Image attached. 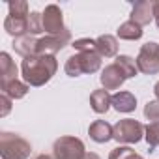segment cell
I'll use <instances>...</instances> for the list:
<instances>
[{
  "instance_id": "6da1fadb",
  "label": "cell",
  "mask_w": 159,
  "mask_h": 159,
  "mask_svg": "<svg viewBox=\"0 0 159 159\" xmlns=\"http://www.w3.org/2000/svg\"><path fill=\"white\" fill-rule=\"evenodd\" d=\"M58 64L54 60V56L49 54H34L23 60L21 71H23V79L28 86H43L45 83L51 81V77L54 75Z\"/></svg>"
},
{
  "instance_id": "7a4b0ae2",
  "label": "cell",
  "mask_w": 159,
  "mask_h": 159,
  "mask_svg": "<svg viewBox=\"0 0 159 159\" xmlns=\"http://www.w3.org/2000/svg\"><path fill=\"white\" fill-rule=\"evenodd\" d=\"M101 67V56L98 51L94 52H79L75 56H69L64 69L69 77H79L83 73H96Z\"/></svg>"
},
{
  "instance_id": "3957f363",
  "label": "cell",
  "mask_w": 159,
  "mask_h": 159,
  "mask_svg": "<svg viewBox=\"0 0 159 159\" xmlns=\"http://www.w3.org/2000/svg\"><path fill=\"white\" fill-rule=\"evenodd\" d=\"M30 152L32 146L23 137L8 131L0 135V155H2V159H26Z\"/></svg>"
},
{
  "instance_id": "277c9868",
  "label": "cell",
  "mask_w": 159,
  "mask_h": 159,
  "mask_svg": "<svg viewBox=\"0 0 159 159\" xmlns=\"http://www.w3.org/2000/svg\"><path fill=\"white\" fill-rule=\"evenodd\" d=\"M146 127L131 118H125V120H120L114 127H112V139H116L118 142H127V144H133V142H139L144 135Z\"/></svg>"
},
{
  "instance_id": "5b68a950",
  "label": "cell",
  "mask_w": 159,
  "mask_h": 159,
  "mask_svg": "<svg viewBox=\"0 0 159 159\" xmlns=\"http://www.w3.org/2000/svg\"><path fill=\"white\" fill-rule=\"evenodd\" d=\"M52 153L56 159H83L86 155L83 140L75 137H62L54 142Z\"/></svg>"
},
{
  "instance_id": "8992f818",
  "label": "cell",
  "mask_w": 159,
  "mask_h": 159,
  "mask_svg": "<svg viewBox=\"0 0 159 159\" xmlns=\"http://www.w3.org/2000/svg\"><path fill=\"white\" fill-rule=\"evenodd\" d=\"M137 67L139 71L146 75L159 73V45L157 43H146L142 45L139 56H137Z\"/></svg>"
},
{
  "instance_id": "52a82bcc",
  "label": "cell",
  "mask_w": 159,
  "mask_h": 159,
  "mask_svg": "<svg viewBox=\"0 0 159 159\" xmlns=\"http://www.w3.org/2000/svg\"><path fill=\"white\" fill-rule=\"evenodd\" d=\"M71 39L69 30H64L62 34H54V36H45L41 39H38V54H49L54 56L58 51H62Z\"/></svg>"
},
{
  "instance_id": "ba28073f",
  "label": "cell",
  "mask_w": 159,
  "mask_h": 159,
  "mask_svg": "<svg viewBox=\"0 0 159 159\" xmlns=\"http://www.w3.org/2000/svg\"><path fill=\"white\" fill-rule=\"evenodd\" d=\"M41 15H43V30H45L49 36L62 34V32L66 30V28H64V19H62V11H60L58 6H54V4L47 6Z\"/></svg>"
},
{
  "instance_id": "9c48e42d",
  "label": "cell",
  "mask_w": 159,
  "mask_h": 159,
  "mask_svg": "<svg viewBox=\"0 0 159 159\" xmlns=\"http://www.w3.org/2000/svg\"><path fill=\"white\" fill-rule=\"evenodd\" d=\"M157 8H159V2H150V0L137 2V4L133 6V11H131V21H135L137 25L144 26V25H148V23L155 17Z\"/></svg>"
},
{
  "instance_id": "30bf717a",
  "label": "cell",
  "mask_w": 159,
  "mask_h": 159,
  "mask_svg": "<svg viewBox=\"0 0 159 159\" xmlns=\"http://www.w3.org/2000/svg\"><path fill=\"white\" fill-rule=\"evenodd\" d=\"M124 81H125V77L122 75V71L118 69L116 64L107 66L103 69V73H101V84H103V90H107V92L120 88L124 84Z\"/></svg>"
},
{
  "instance_id": "8fae6325",
  "label": "cell",
  "mask_w": 159,
  "mask_h": 159,
  "mask_svg": "<svg viewBox=\"0 0 159 159\" xmlns=\"http://www.w3.org/2000/svg\"><path fill=\"white\" fill-rule=\"evenodd\" d=\"M13 49H15L17 54H21L25 58L34 56V54H38V39H36V36H30V34L15 38L13 39Z\"/></svg>"
},
{
  "instance_id": "7c38bea8",
  "label": "cell",
  "mask_w": 159,
  "mask_h": 159,
  "mask_svg": "<svg viewBox=\"0 0 159 159\" xmlns=\"http://www.w3.org/2000/svg\"><path fill=\"white\" fill-rule=\"evenodd\" d=\"M4 30L13 36V38H21L28 34V17H15V15H8L4 21Z\"/></svg>"
},
{
  "instance_id": "4fadbf2b",
  "label": "cell",
  "mask_w": 159,
  "mask_h": 159,
  "mask_svg": "<svg viewBox=\"0 0 159 159\" xmlns=\"http://www.w3.org/2000/svg\"><path fill=\"white\" fill-rule=\"evenodd\" d=\"M0 90L4 96H8L10 99H21L28 94V84L15 79V81H8V83H0Z\"/></svg>"
},
{
  "instance_id": "5bb4252c",
  "label": "cell",
  "mask_w": 159,
  "mask_h": 159,
  "mask_svg": "<svg viewBox=\"0 0 159 159\" xmlns=\"http://www.w3.org/2000/svg\"><path fill=\"white\" fill-rule=\"evenodd\" d=\"M96 51H98L99 56H105V58L114 56L118 52V41H116V38L114 36H109V34L99 36L96 39Z\"/></svg>"
},
{
  "instance_id": "9a60e30c",
  "label": "cell",
  "mask_w": 159,
  "mask_h": 159,
  "mask_svg": "<svg viewBox=\"0 0 159 159\" xmlns=\"http://www.w3.org/2000/svg\"><path fill=\"white\" fill-rule=\"evenodd\" d=\"M88 133L96 142H107L112 139V125L107 124L105 120H96L94 124H90Z\"/></svg>"
},
{
  "instance_id": "2e32d148",
  "label": "cell",
  "mask_w": 159,
  "mask_h": 159,
  "mask_svg": "<svg viewBox=\"0 0 159 159\" xmlns=\"http://www.w3.org/2000/svg\"><path fill=\"white\" fill-rule=\"evenodd\" d=\"M15 79H17V66L8 52H2L0 54V83L15 81Z\"/></svg>"
},
{
  "instance_id": "e0dca14e",
  "label": "cell",
  "mask_w": 159,
  "mask_h": 159,
  "mask_svg": "<svg viewBox=\"0 0 159 159\" xmlns=\"http://www.w3.org/2000/svg\"><path fill=\"white\" fill-rule=\"evenodd\" d=\"M112 105L118 112H131L137 107V99L131 92H116L112 96Z\"/></svg>"
},
{
  "instance_id": "ac0fdd59",
  "label": "cell",
  "mask_w": 159,
  "mask_h": 159,
  "mask_svg": "<svg viewBox=\"0 0 159 159\" xmlns=\"http://www.w3.org/2000/svg\"><path fill=\"white\" fill-rule=\"evenodd\" d=\"M90 105L98 114H103L109 111V105H112V96H109L107 90H96L90 96Z\"/></svg>"
},
{
  "instance_id": "d6986e66",
  "label": "cell",
  "mask_w": 159,
  "mask_h": 159,
  "mask_svg": "<svg viewBox=\"0 0 159 159\" xmlns=\"http://www.w3.org/2000/svg\"><path fill=\"white\" fill-rule=\"evenodd\" d=\"M118 38H120V39H129V41L140 39V38H142V26L137 25L135 21H125V23L118 28Z\"/></svg>"
},
{
  "instance_id": "ffe728a7",
  "label": "cell",
  "mask_w": 159,
  "mask_h": 159,
  "mask_svg": "<svg viewBox=\"0 0 159 159\" xmlns=\"http://www.w3.org/2000/svg\"><path fill=\"white\" fill-rule=\"evenodd\" d=\"M114 64L118 66V69L122 71V75H124L125 79L135 77L137 71H139V67H137V60H133L131 56H125V54L116 56V62H114Z\"/></svg>"
},
{
  "instance_id": "44dd1931",
  "label": "cell",
  "mask_w": 159,
  "mask_h": 159,
  "mask_svg": "<svg viewBox=\"0 0 159 159\" xmlns=\"http://www.w3.org/2000/svg\"><path fill=\"white\" fill-rule=\"evenodd\" d=\"M41 32H45L43 30V15L38 13V11H32L28 15V34L36 36V34H41Z\"/></svg>"
},
{
  "instance_id": "7402d4cb",
  "label": "cell",
  "mask_w": 159,
  "mask_h": 159,
  "mask_svg": "<svg viewBox=\"0 0 159 159\" xmlns=\"http://www.w3.org/2000/svg\"><path fill=\"white\" fill-rule=\"evenodd\" d=\"M146 140L150 144V152H153V148L159 146V122H152L146 127Z\"/></svg>"
},
{
  "instance_id": "603a6c76",
  "label": "cell",
  "mask_w": 159,
  "mask_h": 159,
  "mask_svg": "<svg viewBox=\"0 0 159 159\" xmlns=\"http://www.w3.org/2000/svg\"><path fill=\"white\" fill-rule=\"evenodd\" d=\"M8 15H15V17H28V4L25 0H15V2H8Z\"/></svg>"
},
{
  "instance_id": "cb8c5ba5",
  "label": "cell",
  "mask_w": 159,
  "mask_h": 159,
  "mask_svg": "<svg viewBox=\"0 0 159 159\" xmlns=\"http://www.w3.org/2000/svg\"><path fill=\"white\" fill-rule=\"evenodd\" d=\"M109 159H142V157H140L139 153H135L131 148H127V146H120V148H116V150L111 152Z\"/></svg>"
},
{
  "instance_id": "d4e9b609",
  "label": "cell",
  "mask_w": 159,
  "mask_h": 159,
  "mask_svg": "<svg viewBox=\"0 0 159 159\" xmlns=\"http://www.w3.org/2000/svg\"><path fill=\"white\" fill-rule=\"evenodd\" d=\"M75 51H79V52H94L96 51V39H77V41H73V45H71Z\"/></svg>"
},
{
  "instance_id": "484cf974",
  "label": "cell",
  "mask_w": 159,
  "mask_h": 159,
  "mask_svg": "<svg viewBox=\"0 0 159 159\" xmlns=\"http://www.w3.org/2000/svg\"><path fill=\"white\" fill-rule=\"evenodd\" d=\"M144 116L152 122H159V101H150L144 109Z\"/></svg>"
},
{
  "instance_id": "4316f807",
  "label": "cell",
  "mask_w": 159,
  "mask_h": 159,
  "mask_svg": "<svg viewBox=\"0 0 159 159\" xmlns=\"http://www.w3.org/2000/svg\"><path fill=\"white\" fill-rule=\"evenodd\" d=\"M10 109H11V99L2 94V111H0V116H6L10 112Z\"/></svg>"
},
{
  "instance_id": "83f0119b",
  "label": "cell",
  "mask_w": 159,
  "mask_h": 159,
  "mask_svg": "<svg viewBox=\"0 0 159 159\" xmlns=\"http://www.w3.org/2000/svg\"><path fill=\"white\" fill-rule=\"evenodd\" d=\"M83 159H99V155H96V153H86Z\"/></svg>"
},
{
  "instance_id": "f1b7e54d",
  "label": "cell",
  "mask_w": 159,
  "mask_h": 159,
  "mask_svg": "<svg viewBox=\"0 0 159 159\" xmlns=\"http://www.w3.org/2000/svg\"><path fill=\"white\" fill-rule=\"evenodd\" d=\"M153 94H155V98H157V99H159V83H157V84H155V88H153Z\"/></svg>"
},
{
  "instance_id": "f546056e",
  "label": "cell",
  "mask_w": 159,
  "mask_h": 159,
  "mask_svg": "<svg viewBox=\"0 0 159 159\" xmlns=\"http://www.w3.org/2000/svg\"><path fill=\"white\" fill-rule=\"evenodd\" d=\"M36 159H52V157H51V155H45V153H41V155H38Z\"/></svg>"
},
{
  "instance_id": "4dcf8cb0",
  "label": "cell",
  "mask_w": 159,
  "mask_h": 159,
  "mask_svg": "<svg viewBox=\"0 0 159 159\" xmlns=\"http://www.w3.org/2000/svg\"><path fill=\"white\" fill-rule=\"evenodd\" d=\"M155 21H157V26H159V8H157V13H155Z\"/></svg>"
}]
</instances>
